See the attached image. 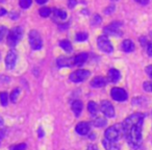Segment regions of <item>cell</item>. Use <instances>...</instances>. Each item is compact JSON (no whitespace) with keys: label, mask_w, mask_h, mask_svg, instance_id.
I'll return each mask as SVG.
<instances>
[{"label":"cell","mask_w":152,"mask_h":150,"mask_svg":"<svg viewBox=\"0 0 152 150\" xmlns=\"http://www.w3.org/2000/svg\"><path fill=\"white\" fill-rule=\"evenodd\" d=\"M28 39H29V44L34 50H39L42 48L43 42L42 38H41L40 34L37 30H30L29 34H28Z\"/></svg>","instance_id":"cell-4"},{"label":"cell","mask_w":152,"mask_h":150,"mask_svg":"<svg viewBox=\"0 0 152 150\" xmlns=\"http://www.w3.org/2000/svg\"><path fill=\"white\" fill-rule=\"evenodd\" d=\"M47 1H48V0H36V2L38 3V4H45V3L47 2Z\"/></svg>","instance_id":"cell-37"},{"label":"cell","mask_w":152,"mask_h":150,"mask_svg":"<svg viewBox=\"0 0 152 150\" xmlns=\"http://www.w3.org/2000/svg\"><path fill=\"white\" fill-rule=\"evenodd\" d=\"M20 95V89H15L13 92H12V94H11V100H12V102H14L15 103L16 101H17V99H18V96Z\"/></svg>","instance_id":"cell-27"},{"label":"cell","mask_w":152,"mask_h":150,"mask_svg":"<svg viewBox=\"0 0 152 150\" xmlns=\"http://www.w3.org/2000/svg\"><path fill=\"white\" fill-rule=\"evenodd\" d=\"M110 96L114 100L118 102H124L128 98V94L122 88H113L110 91Z\"/></svg>","instance_id":"cell-7"},{"label":"cell","mask_w":152,"mask_h":150,"mask_svg":"<svg viewBox=\"0 0 152 150\" xmlns=\"http://www.w3.org/2000/svg\"><path fill=\"white\" fill-rule=\"evenodd\" d=\"M97 45H98V48L104 53H112L113 50H114L112 43L110 42V40L105 36H101L98 38Z\"/></svg>","instance_id":"cell-6"},{"label":"cell","mask_w":152,"mask_h":150,"mask_svg":"<svg viewBox=\"0 0 152 150\" xmlns=\"http://www.w3.org/2000/svg\"><path fill=\"white\" fill-rule=\"evenodd\" d=\"M39 137L40 138L44 137V131H43L42 128H39Z\"/></svg>","instance_id":"cell-39"},{"label":"cell","mask_w":152,"mask_h":150,"mask_svg":"<svg viewBox=\"0 0 152 150\" xmlns=\"http://www.w3.org/2000/svg\"><path fill=\"white\" fill-rule=\"evenodd\" d=\"M56 64L59 68H64V67H72L73 65V59H69V57H65V56H61L57 59Z\"/></svg>","instance_id":"cell-13"},{"label":"cell","mask_w":152,"mask_h":150,"mask_svg":"<svg viewBox=\"0 0 152 150\" xmlns=\"http://www.w3.org/2000/svg\"><path fill=\"white\" fill-rule=\"evenodd\" d=\"M59 46H61V48L66 51V52H68V53L72 52V45H71V43H70L69 41H67V40L61 41V42H59Z\"/></svg>","instance_id":"cell-19"},{"label":"cell","mask_w":152,"mask_h":150,"mask_svg":"<svg viewBox=\"0 0 152 150\" xmlns=\"http://www.w3.org/2000/svg\"><path fill=\"white\" fill-rule=\"evenodd\" d=\"M137 3H140V4H143V5H145V4H147L148 3V1L149 0H135Z\"/></svg>","instance_id":"cell-35"},{"label":"cell","mask_w":152,"mask_h":150,"mask_svg":"<svg viewBox=\"0 0 152 150\" xmlns=\"http://www.w3.org/2000/svg\"><path fill=\"white\" fill-rule=\"evenodd\" d=\"M146 73H147V75L150 77V78L152 79V65H150V66H148L147 68H146Z\"/></svg>","instance_id":"cell-32"},{"label":"cell","mask_w":152,"mask_h":150,"mask_svg":"<svg viewBox=\"0 0 152 150\" xmlns=\"http://www.w3.org/2000/svg\"><path fill=\"white\" fill-rule=\"evenodd\" d=\"M88 57H89V55H88V53L86 52H83V53H79V54H77L75 57H73V65L74 66H83V64L87 61Z\"/></svg>","instance_id":"cell-12"},{"label":"cell","mask_w":152,"mask_h":150,"mask_svg":"<svg viewBox=\"0 0 152 150\" xmlns=\"http://www.w3.org/2000/svg\"><path fill=\"white\" fill-rule=\"evenodd\" d=\"M121 74L117 69H110L108 71V80L112 83H117L120 79Z\"/></svg>","instance_id":"cell-16"},{"label":"cell","mask_w":152,"mask_h":150,"mask_svg":"<svg viewBox=\"0 0 152 150\" xmlns=\"http://www.w3.org/2000/svg\"><path fill=\"white\" fill-rule=\"evenodd\" d=\"M101 22H102V19H101V17H100L99 15H94L93 17H92L91 23H92V25H93V26L99 25Z\"/></svg>","instance_id":"cell-24"},{"label":"cell","mask_w":152,"mask_h":150,"mask_svg":"<svg viewBox=\"0 0 152 150\" xmlns=\"http://www.w3.org/2000/svg\"><path fill=\"white\" fill-rule=\"evenodd\" d=\"M114 12H115V7L114 5H110V7H108L107 9L104 11V13L108 15V14H112V13H114Z\"/></svg>","instance_id":"cell-33"},{"label":"cell","mask_w":152,"mask_h":150,"mask_svg":"<svg viewBox=\"0 0 152 150\" xmlns=\"http://www.w3.org/2000/svg\"><path fill=\"white\" fill-rule=\"evenodd\" d=\"M143 88L146 92H151L152 93V83H148V81H146V83H144Z\"/></svg>","instance_id":"cell-30"},{"label":"cell","mask_w":152,"mask_h":150,"mask_svg":"<svg viewBox=\"0 0 152 150\" xmlns=\"http://www.w3.org/2000/svg\"><path fill=\"white\" fill-rule=\"evenodd\" d=\"M88 110L92 115H96L98 112V104L94 101H91L88 103Z\"/></svg>","instance_id":"cell-20"},{"label":"cell","mask_w":152,"mask_h":150,"mask_svg":"<svg viewBox=\"0 0 152 150\" xmlns=\"http://www.w3.org/2000/svg\"><path fill=\"white\" fill-rule=\"evenodd\" d=\"M54 16L59 20H66L67 19V13L65 11H61V10H54L53 11Z\"/></svg>","instance_id":"cell-21"},{"label":"cell","mask_w":152,"mask_h":150,"mask_svg":"<svg viewBox=\"0 0 152 150\" xmlns=\"http://www.w3.org/2000/svg\"><path fill=\"white\" fill-rule=\"evenodd\" d=\"M0 102L3 106H7L9 104V95L5 92H1L0 93Z\"/></svg>","instance_id":"cell-22"},{"label":"cell","mask_w":152,"mask_h":150,"mask_svg":"<svg viewBox=\"0 0 152 150\" xmlns=\"http://www.w3.org/2000/svg\"><path fill=\"white\" fill-rule=\"evenodd\" d=\"M7 28L5 27V26H1L0 25V42L3 40V38H4L5 36H7Z\"/></svg>","instance_id":"cell-29"},{"label":"cell","mask_w":152,"mask_h":150,"mask_svg":"<svg viewBox=\"0 0 152 150\" xmlns=\"http://www.w3.org/2000/svg\"><path fill=\"white\" fill-rule=\"evenodd\" d=\"M76 41L77 42H83L88 39V34L87 32H78L76 34Z\"/></svg>","instance_id":"cell-26"},{"label":"cell","mask_w":152,"mask_h":150,"mask_svg":"<svg viewBox=\"0 0 152 150\" xmlns=\"http://www.w3.org/2000/svg\"><path fill=\"white\" fill-rule=\"evenodd\" d=\"M147 53H148V55L152 56V43L148 44V46H147Z\"/></svg>","instance_id":"cell-34"},{"label":"cell","mask_w":152,"mask_h":150,"mask_svg":"<svg viewBox=\"0 0 152 150\" xmlns=\"http://www.w3.org/2000/svg\"><path fill=\"white\" fill-rule=\"evenodd\" d=\"M105 85H106V79L102 76L95 77V78H93L91 81V87H93V88H102Z\"/></svg>","instance_id":"cell-15"},{"label":"cell","mask_w":152,"mask_h":150,"mask_svg":"<svg viewBox=\"0 0 152 150\" xmlns=\"http://www.w3.org/2000/svg\"><path fill=\"white\" fill-rule=\"evenodd\" d=\"M123 132V126L120 124H115L113 126L108 127L105 130V139L110 142H117L121 138V135ZM124 133V132H123Z\"/></svg>","instance_id":"cell-2"},{"label":"cell","mask_w":152,"mask_h":150,"mask_svg":"<svg viewBox=\"0 0 152 150\" xmlns=\"http://www.w3.org/2000/svg\"><path fill=\"white\" fill-rule=\"evenodd\" d=\"M83 104L80 100H75V101H73V103H72V110H73L74 115H75L77 118L80 116L81 112H83Z\"/></svg>","instance_id":"cell-14"},{"label":"cell","mask_w":152,"mask_h":150,"mask_svg":"<svg viewBox=\"0 0 152 150\" xmlns=\"http://www.w3.org/2000/svg\"><path fill=\"white\" fill-rule=\"evenodd\" d=\"M5 14H7V11H5L3 7H0V17L3 16V15H5Z\"/></svg>","instance_id":"cell-38"},{"label":"cell","mask_w":152,"mask_h":150,"mask_svg":"<svg viewBox=\"0 0 152 150\" xmlns=\"http://www.w3.org/2000/svg\"><path fill=\"white\" fill-rule=\"evenodd\" d=\"M17 63V53L14 50H11L5 56V66L7 69H13Z\"/></svg>","instance_id":"cell-10"},{"label":"cell","mask_w":152,"mask_h":150,"mask_svg":"<svg viewBox=\"0 0 152 150\" xmlns=\"http://www.w3.org/2000/svg\"><path fill=\"white\" fill-rule=\"evenodd\" d=\"M31 3H32V0H20V1H19L20 7H21L22 9H24V10L28 9V7L31 5Z\"/></svg>","instance_id":"cell-25"},{"label":"cell","mask_w":152,"mask_h":150,"mask_svg":"<svg viewBox=\"0 0 152 150\" xmlns=\"http://www.w3.org/2000/svg\"><path fill=\"white\" fill-rule=\"evenodd\" d=\"M22 36H23V28L20 27V26L14 27L13 29H11L7 32V44L12 47L16 46L19 43V41L21 40Z\"/></svg>","instance_id":"cell-3"},{"label":"cell","mask_w":152,"mask_h":150,"mask_svg":"<svg viewBox=\"0 0 152 150\" xmlns=\"http://www.w3.org/2000/svg\"><path fill=\"white\" fill-rule=\"evenodd\" d=\"M88 150H98V148H97V146H96V145L91 144V145H89V147H88Z\"/></svg>","instance_id":"cell-36"},{"label":"cell","mask_w":152,"mask_h":150,"mask_svg":"<svg viewBox=\"0 0 152 150\" xmlns=\"http://www.w3.org/2000/svg\"><path fill=\"white\" fill-rule=\"evenodd\" d=\"M39 14L41 15V17L47 18V17H49V15L51 14V10L49 9V7H42V9L39 11Z\"/></svg>","instance_id":"cell-23"},{"label":"cell","mask_w":152,"mask_h":150,"mask_svg":"<svg viewBox=\"0 0 152 150\" xmlns=\"http://www.w3.org/2000/svg\"><path fill=\"white\" fill-rule=\"evenodd\" d=\"M77 4V0H68V7L69 9H74Z\"/></svg>","instance_id":"cell-31"},{"label":"cell","mask_w":152,"mask_h":150,"mask_svg":"<svg viewBox=\"0 0 152 150\" xmlns=\"http://www.w3.org/2000/svg\"><path fill=\"white\" fill-rule=\"evenodd\" d=\"M25 149H26V144L25 143L17 144V145H14L10 148V150H25Z\"/></svg>","instance_id":"cell-28"},{"label":"cell","mask_w":152,"mask_h":150,"mask_svg":"<svg viewBox=\"0 0 152 150\" xmlns=\"http://www.w3.org/2000/svg\"><path fill=\"white\" fill-rule=\"evenodd\" d=\"M122 50L124 52H132L134 50V44L131 40H125L122 43Z\"/></svg>","instance_id":"cell-17"},{"label":"cell","mask_w":152,"mask_h":150,"mask_svg":"<svg viewBox=\"0 0 152 150\" xmlns=\"http://www.w3.org/2000/svg\"><path fill=\"white\" fill-rule=\"evenodd\" d=\"M107 123V120L103 117H96V118L93 119V124L95 125L96 127H103L104 125H106Z\"/></svg>","instance_id":"cell-18"},{"label":"cell","mask_w":152,"mask_h":150,"mask_svg":"<svg viewBox=\"0 0 152 150\" xmlns=\"http://www.w3.org/2000/svg\"><path fill=\"white\" fill-rule=\"evenodd\" d=\"M90 74L91 73H90L89 70H85V69L76 70L75 72L71 73V75H70V80L75 83H83V81H85L86 79L90 76Z\"/></svg>","instance_id":"cell-5"},{"label":"cell","mask_w":152,"mask_h":150,"mask_svg":"<svg viewBox=\"0 0 152 150\" xmlns=\"http://www.w3.org/2000/svg\"><path fill=\"white\" fill-rule=\"evenodd\" d=\"M90 129H91V126L88 122H80L75 127L76 132L79 135H87L90 132Z\"/></svg>","instance_id":"cell-11"},{"label":"cell","mask_w":152,"mask_h":150,"mask_svg":"<svg viewBox=\"0 0 152 150\" xmlns=\"http://www.w3.org/2000/svg\"><path fill=\"white\" fill-rule=\"evenodd\" d=\"M142 127H143V121L124 130V135L128 144L134 148H139L142 144Z\"/></svg>","instance_id":"cell-1"},{"label":"cell","mask_w":152,"mask_h":150,"mask_svg":"<svg viewBox=\"0 0 152 150\" xmlns=\"http://www.w3.org/2000/svg\"><path fill=\"white\" fill-rule=\"evenodd\" d=\"M100 110L107 118H114L115 117V108L114 105L107 100H103L100 104Z\"/></svg>","instance_id":"cell-8"},{"label":"cell","mask_w":152,"mask_h":150,"mask_svg":"<svg viewBox=\"0 0 152 150\" xmlns=\"http://www.w3.org/2000/svg\"><path fill=\"white\" fill-rule=\"evenodd\" d=\"M121 24H122L121 22H113L104 28V34L108 36H121L122 34L120 30Z\"/></svg>","instance_id":"cell-9"}]
</instances>
